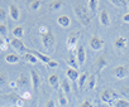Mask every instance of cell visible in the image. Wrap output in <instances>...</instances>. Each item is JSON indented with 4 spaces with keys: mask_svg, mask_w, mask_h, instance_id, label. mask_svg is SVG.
I'll use <instances>...</instances> for the list:
<instances>
[{
    "mask_svg": "<svg viewBox=\"0 0 129 107\" xmlns=\"http://www.w3.org/2000/svg\"><path fill=\"white\" fill-rule=\"evenodd\" d=\"M41 82L42 81H41V77H39L38 72L34 71V69H32L30 71V83H32V87H33L34 91H38V88L41 86Z\"/></svg>",
    "mask_w": 129,
    "mask_h": 107,
    "instance_id": "cell-9",
    "label": "cell"
},
{
    "mask_svg": "<svg viewBox=\"0 0 129 107\" xmlns=\"http://www.w3.org/2000/svg\"><path fill=\"white\" fill-rule=\"evenodd\" d=\"M110 3H111L113 5L118 7V8H123V7H125V3H126V2H120V0H111Z\"/></svg>",
    "mask_w": 129,
    "mask_h": 107,
    "instance_id": "cell-34",
    "label": "cell"
},
{
    "mask_svg": "<svg viewBox=\"0 0 129 107\" xmlns=\"http://www.w3.org/2000/svg\"><path fill=\"white\" fill-rule=\"evenodd\" d=\"M9 87H10V88H17V87H18L17 81H10V82H9Z\"/></svg>",
    "mask_w": 129,
    "mask_h": 107,
    "instance_id": "cell-42",
    "label": "cell"
},
{
    "mask_svg": "<svg viewBox=\"0 0 129 107\" xmlns=\"http://www.w3.org/2000/svg\"><path fill=\"white\" fill-rule=\"evenodd\" d=\"M41 37H42V44H43V47H44L47 50L53 49L54 43H56V37H54V34H53V33L49 30L47 34L41 35Z\"/></svg>",
    "mask_w": 129,
    "mask_h": 107,
    "instance_id": "cell-3",
    "label": "cell"
},
{
    "mask_svg": "<svg viewBox=\"0 0 129 107\" xmlns=\"http://www.w3.org/2000/svg\"><path fill=\"white\" fill-rule=\"evenodd\" d=\"M62 7H63V2H61V0H54V2H52L49 4V9L53 10V12H57V10L62 9Z\"/></svg>",
    "mask_w": 129,
    "mask_h": 107,
    "instance_id": "cell-29",
    "label": "cell"
},
{
    "mask_svg": "<svg viewBox=\"0 0 129 107\" xmlns=\"http://www.w3.org/2000/svg\"><path fill=\"white\" fill-rule=\"evenodd\" d=\"M98 7H99V2H98V0H89V2H87V9H89V12L92 14V17H94V14L96 13Z\"/></svg>",
    "mask_w": 129,
    "mask_h": 107,
    "instance_id": "cell-22",
    "label": "cell"
},
{
    "mask_svg": "<svg viewBox=\"0 0 129 107\" xmlns=\"http://www.w3.org/2000/svg\"><path fill=\"white\" fill-rule=\"evenodd\" d=\"M5 18H7V10L0 7V22H4Z\"/></svg>",
    "mask_w": 129,
    "mask_h": 107,
    "instance_id": "cell-36",
    "label": "cell"
},
{
    "mask_svg": "<svg viewBox=\"0 0 129 107\" xmlns=\"http://www.w3.org/2000/svg\"><path fill=\"white\" fill-rule=\"evenodd\" d=\"M106 107H113V106H111V104H108V106H106Z\"/></svg>",
    "mask_w": 129,
    "mask_h": 107,
    "instance_id": "cell-45",
    "label": "cell"
},
{
    "mask_svg": "<svg viewBox=\"0 0 129 107\" xmlns=\"http://www.w3.org/2000/svg\"><path fill=\"white\" fill-rule=\"evenodd\" d=\"M108 63H109V59H108V57H106L105 54H101V56H99V57L96 58V61H95V66H96L98 71H101V69H104V68L108 66Z\"/></svg>",
    "mask_w": 129,
    "mask_h": 107,
    "instance_id": "cell-11",
    "label": "cell"
},
{
    "mask_svg": "<svg viewBox=\"0 0 129 107\" xmlns=\"http://www.w3.org/2000/svg\"><path fill=\"white\" fill-rule=\"evenodd\" d=\"M113 76L116 77L118 79H123L129 76V67L128 66H116L113 68Z\"/></svg>",
    "mask_w": 129,
    "mask_h": 107,
    "instance_id": "cell-4",
    "label": "cell"
},
{
    "mask_svg": "<svg viewBox=\"0 0 129 107\" xmlns=\"http://www.w3.org/2000/svg\"><path fill=\"white\" fill-rule=\"evenodd\" d=\"M123 22H124V23H128V24H129V13H126V14H125V15L123 17Z\"/></svg>",
    "mask_w": 129,
    "mask_h": 107,
    "instance_id": "cell-43",
    "label": "cell"
},
{
    "mask_svg": "<svg viewBox=\"0 0 129 107\" xmlns=\"http://www.w3.org/2000/svg\"><path fill=\"white\" fill-rule=\"evenodd\" d=\"M87 79H89V73H87V72H82V73L80 74L79 79H77V84H79V88H80V89L87 83Z\"/></svg>",
    "mask_w": 129,
    "mask_h": 107,
    "instance_id": "cell-21",
    "label": "cell"
},
{
    "mask_svg": "<svg viewBox=\"0 0 129 107\" xmlns=\"http://www.w3.org/2000/svg\"><path fill=\"white\" fill-rule=\"evenodd\" d=\"M76 58H77V62H79L80 66L85 63V61H86V49H85L84 45H79V47H77Z\"/></svg>",
    "mask_w": 129,
    "mask_h": 107,
    "instance_id": "cell-10",
    "label": "cell"
},
{
    "mask_svg": "<svg viewBox=\"0 0 129 107\" xmlns=\"http://www.w3.org/2000/svg\"><path fill=\"white\" fill-rule=\"evenodd\" d=\"M113 107H129V101L125 98H118L111 103Z\"/></svg>",
    "mask_w": 129,
    "mask_h": 107,
    "instance_id": "cell-24",
    "label": "cell"
},
{
    "mask_svg": "<svg viewBox=\"0 0 129 107\" xmlns=\"http://www.w3.org/2000/svg\"><path fill=\"white\" fill-rule=\"evenodd\" d=\"M9 44H12V47H14L19 53H25L28 52V49L25 48V45H24V43L22 42V39H17V38H12L10 40H9Z\"/></svg>",
    "mask_w": 129,
    "mask_h": 107,
    "instance_id": "cell-7",
    "label": "cell"
},
{
    "mask_svg": "<svg viewBox=\"0 0 129 107\" xmlns=\"http://www.w3.org/2000/svg\"><path fill=\"white\" fill-rule=\"evenodd\" d=\"M19 56L15 54V53H8V54L5 56V62L9 63V64H17L19 62Z\"/></svg>",
    "mask_w": 129,
    "mask_h": 107,
    "instance_id": "cell-19",
    "label": "cell"
},
{
    "mask_svg": "<svg viewBox=\"0 0 129 107\" xmlns=\"http://www.w3.org/2000/svg\"><path fill=\"white\" fill-rule=\"evenodd\" d=\"M67 64H69V67L75 68V69H79V67H80L76 56H72V54H70V57H69V59H67Z\"/></svg>",
    "mask_w": 129,
    "mask_h": 107,
    "instance_id": "cell-26",
    "label": "cell"
},
{
    "mask_svg": "<svg viewBox=\"0 0 129 107\" xmlns=\"http://www.w3.org/2000/svg\"><path fill=\"white\" fill-rule=\"evenodd\" d=\"M126 45H128V39H126L125 37L120 35V37H116V38L114 39V48H115L118 52H121L123 49H125Z\"/></svg>",
    "mask_w": 129,
    "mask_h": 107,
    "instance_id": "cell-8",
    "label": "cell"
},
{
    "mask_svg": "<svg viewBox=\"0 0 129 107\" xmlns=\"http://www.w3.org/2000/svg\"><path fill=\"white\" fill-rule=\"evenodd\" d=\"M47 66H48L49 68H56V67H58V62H57V61H53V59H52V61H51V62H49V63H48Z\"/></svg>",
    "mask_w": 129,
    "mask_h": 107,
    "instance_id": "cell-40",
    "label": "cell"
},
{
    "mask_svg": "<svg viewBox=\"0 0 129 107\" xmlns=\"http://www.w3.org/2000/svg\"><path fill=\"white\" fill-rule=\"evenodd\" d=\"M7 98L12 99V101H13V103H15V106H18V107H23V106H24V99H23L20 96L15 94V93L8 94V96H7Z\"/></svg>",
    "mask_w": 129,
    "mask_h": 107,
    "instance_id": "cell-17",
    "label": "cell"
},
{
    "mask_svg": "<svg viewBox=\"0 0 129 107\" xmlns=\"http://www.w3.org/2000/svg\"><path fill=\"white\" fill-rule=\"evenodd\" d=\"M100 98H101V101L104 102V103H113L115 99H118L119 98V96H118V93L114 91V89H111V88H105L103 92H101V94H100Z\"/></svg>",
    "mask_w": 129,
    "mask_h": 107,
    "instance_id": "cell-2",
    "label": "cell"
},
{
    "mask_svg": "<svg viewBox=\"0 0 129 107\" xmlns=\"http://www.w3.org/2000/svg\"><path fill=\"white\" fill-rule=\"evenodd\" d=\"M58 103L62 106V107H66L69 104V98L66 96V93H63V92H59L58 93Z\"/></svg>",
    "mask_w": 129,
    "mask_h": 107,
    "instance_id": "cell-27",
    "label": "cell"
},
{
    "mask_svg": "<svg viewBox=\"0 0 129 107\" xmlns=\"http://www.w3.org/2000/svg\"><path fill=\"white\" fill-rule=\"evenodd\" d=\"M57 23H58V25H61L62 28H67V27L71 25V19H70V17H67V15L63 14V15H59V17H58Z\"/></svg>",
    "mask_w": 129,
    "mask_h": 107,
    "instance_id": "cell-16",
    "label": "cell"
},
{
    "mask_svg": "<svg viewBox=\"0 0 129 107\" xmlns=\"http://www.w3.org/2000/svg\"><path fill=\"white\" fill-rule=\"evenodd\" d=\"M66 76H67V78H69L70 81L76 82V81L79 79V77H80V73H79L77 69L71 68V67H67V69H66Z\"/></svg>",
    "mask_w": 129,
    "mask_h": 107,
    "instance_id": "cell-14",
    "label": "cell"
},
{
    "mask_svg": "<svg viewBox=\"0 0 129 107\" xmlns=\"http://www.w3.org/2000/svg\"><path fill=\"white\" fill-rule=\"evenodd\" d=\"M80 107H94V104H92V102H91L90 99H85V101L81 103Z\"/></svg>",
    "mask_w": 129,
    "mask_h": 107,
    "instance_id": "cell-38",
    "label": "cell"
},
{
    "mask_svg": "<svg viewBox=\"0 0 129 107\" xmlns=\"http://www.w3.org/2000/svg\"><path fill=\"white\" fill-rule=\"evenodd\" d=\"M87 87H89V89L90 91H92L95 87H96V74H91V76H89V79H87Z\"/></svg>",
    "mask_w": 129,
    "mask_h": 107,
    "instance_id": "cell-30",
    "label": "cell"
},
{
    "mask_svg": "<svg viewBox=\"0 0 129 107\" xmlns=\"http://www.w3.org/2000/svg\"><path fill=\"white\" fill-rule=\"evenodd\" d=\"M74 12H75V15L77 18V20L84 25V27H89L91 20H92V14L89 12L87 7H85L82 3H76L75 7H74Z\"/></svg>",
    "mask_w": 129,
    "mask_h": 107,
    "instance_id": "cell-1",
    "label": "cell"
},
{
    "mask_svg": "<svg viewBox=\"0 0 129 107\" xmlns=\"http://www.w3.org/2000/svg\"><path fill=\"white\" fill-rule=\"evenodd\" d=\"M24 58H25V61L27 62H29V63H32V64H36V63H38V58L33 54L32 52H27L25 54H24Z\"/></svg>",
    "mask_w": 129,
    "mask_h": 107,
    "instance_id": "cell-28",
    "label": "cell"
},
{
    "mask_svg": "<svg viewBox=\"0 0 129 107\" xmlns=\"http://www.w3.org/2000/svg\"><path fill=\"white\" fill-rule=\"evenodd\" d=\"M89 45H90V48H91L92 50L99 52V50H101V49L104 48V40H103L99 35L95 34V35H92V37L90 38Z\"/></svg>",
    "mask_w": 129,
    "mask_h": 107,
    "instance_id": "cell-6",
    "label": "cell"
},
{
    "mask_svg": "<svg viewBox=\"0 0 129 107\" xmlns=\"http://www.w3.org/2000/svg\"><path fill=\"white\" fill-rule=\"evenodd\" d=\"M46 107H56V103H54V101L53 99H47V102H46Z\"/></svg>",
    "mask_w": 129,
    "mask_h": 107,
    "instance_id": "cell-41",
    "label": "cell"
},
{
    "mask_svg": "<svg viewBox=\"0 0 129 107\" xmlns=\"http://www.w3.org/2000/svg\"><path fill=\"white\" fill-rule=\"evenodd\" d=\"M20 97L25 101V99H29V98L32 97V93H30L29 91H25V92H23V93H22V96H20Z\"/></svg>",
    "mask_w": 129,
    "mask_h": 107,
    "instance_id": "cell-39",
    "label": "cell"
},
{
    "mask_svg": "<svg viewBox=\"0 0 129 107\" xmlns=\"http://www.w3.org/2000/svg\"><path fill=\"white\" fill-rule=\"evenodd\" d=\"M38 30H39V33H41V35H44V34H47V33L49 32V30H48V28H47L46 25H41Z\"/></svg>",
    "mask_w": 129,
    "mask_h": 107,
    "instance_id": "cell-37",
    "label": "cell"
},
{
    "mask_svg": "<svg viewBox=\"0 0 129 107\" xmlns=\"http://www.w3.org/2000/svg\"><path fill=\"white\" fill-rule=\"evenodd\" d=\"M8 34V28H7V25L5 24H3V23H0V35H7Z\"/></svg>",
    "mask_w": 129,
    "mask_h": 107,
    "instance_id": "cell-35",
    "label": "cell"
},
{
    "mask_svg": "<svg viewBox=\"0 0 129 107\" xmlns=\"http://www.w3.org/2000/svg\"><path fill=\"white\" fill-rule=\"evenodd\" d=\"M79 38H80V33H79V32H71V33L69 34L66 43H67V49H69L70 52H72V50L75 49V47L77 45Z\"/></svg>",
    "mask_w": 129,
    "mask_h": 107,
    "instance_id": "cell-5",
    "label": "cell"
},
{
    "mask_svg": "<svg viewBox=\"0 0 129 107\" xmlns=\"http://www.w3.org/2000/svg\"><path fill=\"white\" fill-rule=\"evenodd\" d=\"M29 52H32L33 54L38 58V61H42V63H44V64H48L51 61H52V58H49L48 56H44V54H42V53H39L38 50H29Z\"/></svg>",
    "mask_w": 129,
    "mask_h": 107,
    "instance_id": "cell-18",
    "label": "cell"
},
{
    "mask_svg": "<svg viewBox=\"0 0 129 107\" xmlns=\"http://www.w3.org/2000/svg\"><path fill=\"white\" fill-rule=\"evenodd\" d=\"M99 20H100V24L104 25V27H109L110 25V17H109V13L106 9H103L99 14Z\"/></svg>",
    "mask_w": 129,
    "mask_h": 107,
    "instance_id": "cell-13",
    "label": "cell"
},
{
    "mask_svg": "<svg viewBox=\"0 0 129 107\" xmlns=\"http://www.w3.org/2000/svg\"><path fill=\"white\" fill-rule=\"evenodd\" d=\"M12 34H13L14 38H17V39H22V37H23V34H24V28H23L22 25H18V27H15V28L13 29Z\"/></svg>",
    "mask_w": 129,
    "mask_h": 107,
    "instance_id": "cell-25",
    "label": "cell"
},
{
    "mask_svg": "<svg viewBox=\"0 0 129 107\" xmlns=\"http://www.w3.org/2000/svg\"><path fill=\"white\" fill-rule=\"evenodd\" d=\"M42 5V2L41 0H33V2L29 3V9L30 10H38Z\"/></svg>",
    "mask_w": 129,
    "mask_h": 107,
    "instance_id": "cell-31",
    "label": "cell"
},
{
    "mask_svg": "<svg viewBox=\"0 0 129 107\" xmlns=\"http://www.w3.org/2000/svg\"><path fill=\"white\" fill-rule=\"evenodd\" d=\"M7 83H8V77H7V74H5L3 71H0V87H4Z\"/></svg>",
    "mask_w": 129,
    "mask_h": 107,
    "instance_id": "cell-32",
    "label": "cell"
},
{
    "mask_svg": "<svg viewBox=\"0 0 129 107\" xmlns=\"http://www.w3.org/2000/svg\"><path fill=\"white\" fill-rule=\"evenodd\" d=\"M48 83L53 87V88H58V86H59V77L57 76V74H51L49 77H48Z\"/></svg>",
    "mask_w": 129,
    "mask_h": 107,
    "instance_id": "cell-23",
    "label": "cell"
},
{
    "mask_svg": "<svg viewBox=\"0 0 129 107\" xmlns=\"http://www.w3.org/2000/svg\"><path fill=\"white\" fill-rule=\"evenodd\" d=\"M9 15L13 20H19L20 18V12H19V8L15 5V4H10L9 5Z\"/></svg>",
    "mask_w": 129,
    "mask_h": 107,
    "instance_id": "cell-15",
    "label": "cell"
},
{
    "mask_svg": "<svg viewBox=\"0 0 129 107\" xmlns=\"http://www.w3.org/2000/svg\"><path fill=\"white\" fill-rule=\"evenodd\" d=\"M17 83H18V87L19 88H25V87H29L30 84V81H29V77L25 74V73H20L18 79H17Z\"/></svg>",
    "mask_w": 129,
    "mask_h": 107,
    "instance_id": "cell-12",
    "label": "cell"
},
{
    "mask_svg": "<svg viewBox=\"0 0 129 107\" xmlns=\"http://www.w3.org/2000/svg\"><path fill=\"white\" fill-rule=\"evenodd\" d=\"M7 48H8V44H7L5 42H3L2 44H0V49H3V50H5Z\"/></svg>",
    "mask_w": 129,
    "mask_h": 107,
    "instance_id": "cell-44",
    "label": "cell"
},
{
    "mask_svg": "<svg viewBox=\"0 0 129 107\" xmlns=\"http://www.w3.org/2000/svg\"><path fill=\"white\" fill-rule=\"evenodd\" d=\"M119 92H120L123 96H125L126 98H129V86H124V87H121Z\"/></svg>",
    "mask_w": 129,
    "mask_h": 107,
    "instance_id": "cell-33",
    "label": "cell"
},
{
    "mask_svg": "<svg viewBox=\"0 0 129 107\" xmlns=\"http://www.w3.org/2000/svg\"><path fill=\"white\" fill-rule=\"evenodd\" d=\"M61 88H62V92H63V93H66V94H70V93H71V83H70V79H69V78L62 79V82H61Z\"/></svg>",
    "mask_w": 129,
    "mask_h": 107,
    "instance_id": "cell-20",
    "label": "cell"
}]
</instances>
